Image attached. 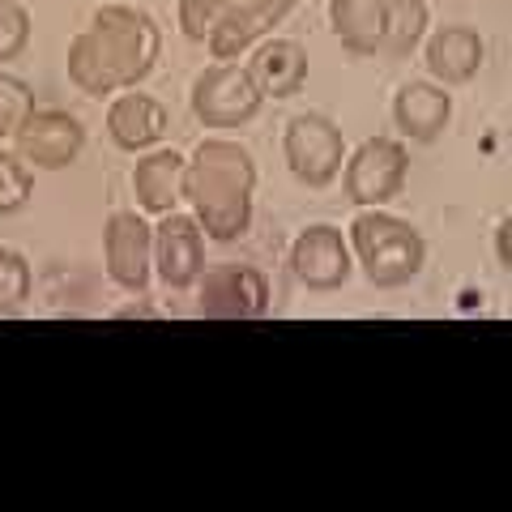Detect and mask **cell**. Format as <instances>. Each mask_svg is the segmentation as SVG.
<instances>
[{"label":"cell","mask_w":512,"mask_h":512,"mask_svg":"<svg viewBox=\"0 0 512 512\" xmlns=\"http://www.w3.org/2000/svg\"><path fill=\"white\" fill-rule=\"evenodd\" d=\"M116 316H120V320H133V316H146V320H150V316H158V308H154V303H146V299L137 295V299H128L124 308H116Z\"/></svg>","instance_id":"26"},{"label":"cell","mask_w":512,"mask_h":512,"mask_svg":"<svg viewBox=\"0 0 512 512\" xmlns=\"http://www.w3.org/2000/svg\"><path fill=\"white\" fill-rule=\"evenodd\" d=\"M265 94L256 90V82L248 77L244 64L235 60H214L197 82H192V116L205 128H244L248 120H256Z\"/></svg>","instance_id":"6"},{"label":"cell","mask_w":512,"mask_h":512,"mask_svg":"<svg viewBox=\"0 0 512 512\" xmlns=\"http://www.w3.org/2000/svg\"><path fill=\"white\" fill-rule=\"evenodd\" d=\"M107 278L128 295H141L154 274V227L141 210H116L103 227Z\"/></svg>","instance_id":"8"},{"label":"cell","mask_w":512,"mask_h":512,"mask_svg":"<svg viewBox=\"0 0 512 512\" xmlns=\"http://www.w3.org/2000/svg\"><path fill=\"white\" fill-rule=\"evenodd\" d=\"M30 291H35V278H30L26 256L0 244V312L22 308V303L30 299Z\"/></svg>","instance_id":"21"},{"label":"cell","mask_w":512,"mask_h":512,"mask_svg":"<svg viewBox=\"0 0 512 512\" xmlns=\"http://www.w3.org/2000/svg\"><path fill=\"white\" fill-rule=\"evenodd\" d=\"M384 9H389V30H384V47H380V52L410 56L414 47L423 43L427 22H431L427 0H384Z\"/></svg>","instance_id":"18"},{"label":"cell","mask_w":512,"mask_h":512,"mask_svg":"<svg viewBox=\"0 0 512 512\" xmlns=\"http://www.w3.org/2000/svg\"><path fill=\"white\" fill-rule=\"evenodd\" d=\"M346 239H350V252H355L363 278L376 291H397V286L419 278L427 265V239L419 235V227L389 214L384 205H363L350 218Z\"/></svg>","instance_id":"3"},{"label":"cell","mask_w":512,"mask_h":512,"mask_svg":"<svg viewBox=\"0 0 512 512\" xmlns=\"http://www.w3.org/2000/svg\"><path fill=\"white\" fill-rule=\"evenodd\" d=\"M163 52V30L146 9L133 5H99L86 30L69 39V82L90 94V99H107V94L133 90L150 77Z\"/></svg>","instance_id":"1"},{"label":"cell","mask_w":512,"mask_h":512,"mask_svg":"<svg viewBox=\"0 0 512 512\" xmlns=\"http://www.w3.org/2000/svg\"><path fill=\"white\" fill-rule=\"evenodd\" d=\"M350 269H355V252H350V239L329 227V222H316V227H303L291 244V274L299 286L308 291H342Z\"/></svg>","instance_id":"10"},{"label":"cell","mask_w":512,"mask_h":512,"mask_svg":"<svg viewBox=\"0 0 512 512\" xmlns=\"http://www.w3.org/2000/svg\"><path fill=\"white\" fill-rule=\"evenodd\" d=\"M495 256H500L504 269H512V214L495 227Z\"/></svg>","instance_id":"24"},{"label":"cell","mask_w":512,"mask_h":512,"mask_svg":"<svg viewBox=\"0 0 512 512\" xmlns=\"http://www.w3.org/2000/svg\"><path fill=\"white\" fill-rule=\"evenodd\" d=\"M244 69L265 99H291V94H299V86L308 82V52H303L295 39L269 35L252 47Z\"/></svg>","instance_id":"15"},{"label":"cell","mask_w":512,"mask_h":512,"mask_svg":"<svg viewBox=\"0 0 512 512\" xmlns=\"http://www.w3.org/2000/svg\"><path fill=\"white\" fill-rule=\"evenodd\" d=\"M184 171H188V154L180 150H154L141 154L133 163V197L141 214L163 218L171 210H180L184 201Z\"/></svg>","instance_id":"13"},{"label":"cell","mask_w":512,"mask_h":512,"mask_svg":"<svg viewBox=\"0 0 512 512\" xmlns=\"http://www.w3.org/2000/svg\"><path fill=\"white\" fill-rule=\"evenodd\" d=\"M346 154L350 150H346L342 128L333 124L329 116H320V111H303V116L286 120L282 158H286V167H291V175L303 188H329L342 175Z\"/></svg>","instance_id":"4"},{"label":"cell","mask_w":512,"mask_h":512,"mask_svg":"<svg viewBox=\"0 0 512 512\" xmlns=\"http://www.w3.org/2000/svg\"><path fill=\"white\" fill-rule=\"evenodd\" d=\"M423 60H427V73L436 77L440 86H466L478 77V69H483L487 43L470 26H440L436 35L427 39Z\"/></svg>","instance_id":"16"},{"label":"cell","mask_w":512,"mask_h":512,"mask_svg":"<svg viewBox=\"0 0 512 512\" xmlns=\"http://www.w3.org/2000/svg\"><path fill=\"white\" fill-rule=\"evenodd\" d=\"M35 197V175L18 154L0 150V214H18Z\"/></svg>","instance_id":"19"},{"label":"cell","mask_w":512,"mask_h":512,"mask_svg":"<svg viewBox=\"0 0 512 512\" xmlns=\"http://www.w3.org/2000/svg\"><path fill=\"white\" fill-rule=\"evenodd\" d=\"M167 128H171L167 107L158 103L154 94L137 90V86L120 90L107 107V137L128 154H141V150L158 146V141L167 137Z\"/></svg>","instance_id":"12"},{"label":"cell","mask_w":512,"mask_h":512,"mask_svg":"<svg viewBox=\"0 0 512 512\" xmlns=\"http://www.w3.org/2000/svg\"><path fill=\"white\" fill-rule=\"evenodd\" d=\"M197 312L218 320H261L269 312V278L256 265H214L197 278Z\"/></svg>","instance_id":"9"},{"label":"cell","mask_w":512,"mask_h":512,"mask_svg":"<svg viewBox=\"0 0 512 512\" xmlns=\"http://www.w3.org/2000/svg\"><path fill=\"white\" fill-rule=\"evenodd\" d=\"M30 111H35V90L22 77L0 73V141H13V133L26 124Z\"/></svg>","instance_id":"20"},{"label":"cell","mask_w":512,"mask_h":512,"mask_svg":"<svg viewBox=\"0 0 512 512\" xmlns=\"http://www.w3.org/2000/svg\"><path fill=\"white\" fill-rule=\"evenodd\" d=\"M248 5H252V9H261V13H269V18L282 26L286 18H291V9L299 5V0H248Z\"/></svg>","instance_id":"25"},{"label":"cell","mask_w":512,"mask_h":512,"mask_svg":"<svg viewBox=\"0 0 512 512\" xmlns=\"http://www.w3.org/2000/svg\"><path fill=\"white\" fill-rule=\"evenodd\" d=\"M410 150L397 137H367L342 163V192L359 205H389L406 188Z\"/></svg>","instance_id":"5"},{"label":"cell","mask_w":512,"mask_h":512,"mask_svg":"<svg viewBox=\"0 0 512 512\" xmlns=\"http://www.w3.org/2000/svg\"><path fill=\"white\" fill-rule=\"evenodd\" d=\"M453 120V94L440 82H406L393 94V124L410 141H436Z\"/></svg>","instance_id":"14"},{"label":"cell","mask_w":512,"mask_h":512,"mask_svg":"<svg viewBox=\"0 0 512 512\" xmlns=\"http://www.w3.org/2000/svg\"><path fill=\"white\" fill-rule=\"evenodd\" d=\"M227 9H231V0H180V30H184V39L205 43Z\"/></svg>","instance_id":"23"},{"label":"cell","mask_w":512,"mask_h":512,"mask_svg":"<svg viewBox=\"0 0 512 512\" xmlns=\"http://www.w3.org/2000/svg\"><path fill=\"white\" fill-rule=\"evenodd\" d=\"M13 154L22 158L26 167H39V171H64L73 167L86 150V128L73 111H60V107H35L26 116V124L13 133Z\"/></svg>","instance_id":"7"},{"label":"cell","mask_w":512,"mask_h":512,"mask_svg":"<svg viewBox=\"0 0 512 512\" xmlns=\"http://www.w3.org/2000/svg\"><path fill=\"white\" fill-rule=\"evenodd\" d=\"M252 192H256V163L252 154L227 137H205L188 154L184 171V201L192 218L201 222L205 239L235 244L252 227Z\"/></svg>","instance_id":"2"},{"label":"cell","mask_w":512,"mask_h":512,"mask_svg":"<svg viewBox=\"0 0 512 512\" xmlns=\"http://www.w3.org/2000/svg\"><path fill=\"white\" fill-rule=\"evenodd\" d=\"M154 274L167 291H188L205 274V231L192 214L171 210L154 227Z\"/></svg>","instance_id":"11"},{"label":"cell","mask_w":512,"mask_h":512,"mask_svg":"<svg viewBox=\"0 0 512 512\" xmlns=\"http://www.w3.org/2000/svg\"><path fill=\"white\" fill-rule=\"evenodd\" d=\"M30 43V13L22 0H0V64L18 60Z\"/></svg>","instance_id":"22"},{"label":"cell","mask_w":512,"mask_h":512,"mask_svg":"<svg viewBox=\"0 0 512 512\" xmlns=\"http://www.w3.org/2000/svg\"><path fill=\"white\" fill-rule=\"evenodd\" d=\"M329 26L346 52L376 56L389 30V9L384 0H329Z\"/></svg>","instance_id":"17"}]
</instances>
